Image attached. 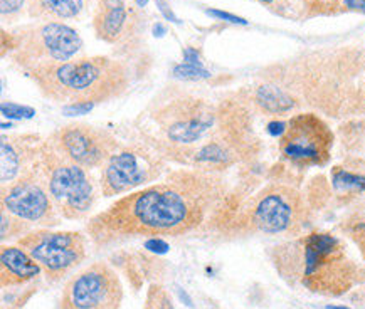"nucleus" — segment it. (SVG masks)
<instances>
[{
    "label": "nucleus",
    "instance_id": "14",
    "mask_svg": "<svg viewBox=\"0 0 365 309\" xmlns=\"http://www.w3.org/2000/svg\"><path fill=\"white\" fill-rule=\"evenodd\" d=\"M96 37L118 48L120 54L140 49L145 34V17L135 0H98L93 12Z\"/></svg>",
    "mask_w": 365,
    "mask_h": 309
},
{
    "label": "nucleus",
    "instance_id": "36",
    "mask_svg": "<svg viewBox=\"0 0 365 309\" xmlns=\"http://www.w3.org/2000/svg\"><path fill=\"white\" fill-rule=\"evenodd\" d=\"M327 309H350L347 306H329Z\"/></svg>",
    "mask_w": 365,
    "mask_h": 309
},
{
    "label": "nucleus",
    "instance_id": "34",
    "mask_svg": "<svg viewBox=\"0 0 365 309\" xmlns=\"http://www.w3.org/2000/svg\"><path fill=\"white\" fill-rule=\"evenodd\" d=\"M257 2H261V4H263V6H268V7H274L276 4H278V7H279V6L283 7L282 0H257Z\"/></svg>",
    "mask_w": 365,
    "mask_h": 309
},
{
    "label": "nucleus",
    "instance_id": "17",
    "mask_svg": "<svg viewBox=\"0 0 365 309\" xmlns=\"http://www.w3.org/2000/svg\"><path fill=\"white\" fill-rule=\"evenodd\" d=\"M42 269L29 252L19 246L0 247V286L2 289L24 286L41 276Z\"/></svg>",
    "mask_w": 365,
    "mask_h": 309
},
{
    "label": "nucleus",
    "instance_id": "11",
    "mask_svg": "<svg viewBox=\"0 0 365 309\" xmlns=\"http://www.w3.org/2000/svg\"><path fill=\"white\" fill-rule=\"evenodd\" d=\"M335 145V133L315 111H305L289 118L279 137V153L297 168L324 167Z\"/></svg>",
    "mask_w": 365,
    "mask_h": 309
},
{
    "label": "nucleus",
    "instance_id": "8",
    "mask_svg": "<svg viewBox=\"0 0 365 309\" xmlns=\"http://www.w3.org/2000/svg\"><path fill=\"white\" fill-rule=\"evenodd\" d=\"M41 168L59 215L66 220L88 217L96 204V185L90 170L69 160L48 138L42 142Z\"/></svg>",
    "mask_w": 365,
    "mask_h": 309
},
{
    "label": "nucleus",
    "instance_id": "30",
    "mask_svg": "<svg viewBox=\"0 0 365 309\" xmlns=\"http://www.w3.org/2000/svg\"><path fill=\"white\" fill-rule=\"evenodd\" d=\"M344 11L365 14V0H344Z\"/></svg>",
    "mask_w": 365,
    "mask_h": 309
},
{
    "label": "nucleus",
    "instance_id": "35",
    "mask_svg": "<svg viewBox=\"0 0 365 309\" xmlns=\"http://www.w3.org/2000/svg\"><path fill=\"white\" fill-rule=\"evenodd\" d=\"M135 2H137L140 7H143V6H147V4H148V0H135Z\"/></svg>",
    "mask_w": 365,
    "mask_h": 309
},
{
    "label": "nucleus",
    "instance_id": "15",
    "mask_svg": "<svg viewBox=\"0 0 365 309\" xmlns=\"http://www.w3.org/2000/svg\"><path fill=\"white\" fill-rule=\"evenodd\" d=\"M48 140L69 160L86 170L105 167V163L121 148L118 138H115L108 130L84 123L61 126Z\"/></svg>",
    "mask_w": 365,
    "mask_h": 309
},
{
    "label": "nucleus",
    "instance_id": "18",
    "mask_svg": "<svg viewBox=\"0 0 365 309\" xmlns=\"http://www.w3.org/2000/svg\"><path fill=\"white\" fill-rule=\"evenodd\" d=\"M98 0H27V14L39 22H64L81 19Z\"/></svg>",
    "mask_w": 365,
    "mask_h": 309
},
{
    "label": "nucleus",
    "instance_id": "10",
    "mask_svg": "<svg viewBox=\"0 0 365 309\" xmlns=\"http://www.w3.org/2000/svg\"><path fill=\"white\" fill-rule=\"evenodd\" d=\"M29 252L49 283H59L81 266L88 256L86 236L74 231L34 229L17 241Z\"/></svg>",
    "mask_w": 365,
    "mask_h": 309
},
{
    "label": "nucleus",
    "instance_id": "29",
    "mask_svg": "<svg viewBox=\"0 0 365 309\" xmlns=\"http://www.w3.org/2000/svg\"><path fill=\"white\" fill-rule=\"evenodd\" d=\"M207 14L209 16H214L217 19H224V21H227V22H232V24H247L245 19L236 17V16H232V14L222 12V11H207Z\"/></svg>",
    "mask_w": 365,
    "mask_h": 309
},
{
    "label": "nucleus",
    "instance_id": "12",
    "mask_svg": "<svg viewBox=\"0 0 365 309\" xmlns=\"http://www.w3.org/2000/svg\"><path fill=\"white\" fill-rule=\"evenodd\" d=\"M123 298L118 273L100 261L79 271L64 284L58 309H120Z\"/></svg>",
    "mask_w": 365,
    "mask_h": 309
},
{
    "label": "nucleus",
    "instance_id": "25",
    "mask_svg": "<svg viewBox=\"0 0 365 309\" xmlns=\"http://www.w3.org/2000/svg\"><path fill=\"white\" fill-rule=\"evenodd\" d=\"M0 110H2V115L6 116V118H12V120H31L36 116L34 108L17 105V103L4 101L2 106H0Z\"/></svg>",
    "mask_w": 365,
    "mask_h": 309
},
{
    "label": "nucleus",
    "instance_id": "23",
    "mask_svg": "<svg viewBox=\"0 0 365 309\" xmlns=\"http://www.w3.org/2000/svg\"><path fill=\"white\" fill-rule=\"evenodd\" d=\"M143 309H174V303L163 286L153 283L147 289Z\"/></svg>",
    "mask_w": 365,
    "mask_h": 309
},
{
    "label": "nucleus",
    "instance_id": "13",
    "mask_svg": "<svg viewBox=\"0 0 365 309\" xmlns=\"http://www.w3.org/2000/svg\"><path fill=\"white\" fill-rule=\"evenodd\" d=\"M41 160V158H39ZM2 210L26 220L41 229H51L61 224V215L49 194L41 163L26 172L11 184L2 185Z\"/></svg>",
    "mask_w": 365,
    "mask_h": 309
},
{
    "label": "nucleus",
    "instance_id": "9",
    "mask_svg": "<svg viewBox=\"0 0 365 309\" xmlns=\"http://www.w3.org/2000/svg\"><path fill=\"white\" fill-rule=\"evenodd\" d=\"M167 160L145 142H133L120 148L105 163L100 189L105 197H116L140 187L153 185L167 172Z\"/></svg>",
    "mask_w": 365,
    "mask_h": 309
},
{
    "label": "nucleus",
    "instance_id": "19",
    "mask_svg": "<svg viewBox=\"0 0 365 309\" xmlns=\"http://www.w3.org/2000/svg\"><path fill=\"white\" fill-rule=\"evenodd\" d=\"M246 93L255 110L263 111L266 115H287L302 108L288 91L266 81H259L251 91Z\"/></svg>",
    "mask_w": 365,
    "mask_h": 309
},
{
    "label": "nucleus",
    "instance_id": "6",
    "mask_svg": "<svg viewBox=\"0 0 365 309\" xmlns=\"http://www.w3.org/2000/svg\"><path fill=\"white\" fill-rule=\"evenodd\" d=\"M48 100L64 105H100L116 100L132 84V68L108 56L76 58L29 76Z\"/></svg>",
    "mask_w": 365,
    "mask_h": 309
},
{
    "label": "nucleus",
    "instance_id": "20",
    "mask_svg": "<svg viewBox=\"0 0 365 309\" xmlns=\"http://www.w3.org/2000/svg\"><path fill=\"white\" fill-rule=\"evenodd\" d=\"M339 229L357 246L365 261V205H357L340 220Z\"/></svg>",
    "mask_w": 365,
    "mask_h": 309
},
{
    "label": "nucleus",
    "instance_id": "5",
    "mask_svg": "<svg viewBox=\"0 0 365 309\" xmlns=\"http://www.w3.org/2000/svg\"><path fill=\"white\" fill-rule=\"evenodd\" d=\"M308 199L284 182H271L255 195L236 205L227 197L226 204L209 220V229L224 239L245 236H302L310 224Z\"/></svg>",
    "mask_w": 365,
    "mask_h": 309
},
{
    "label": "nucleus",
    "instance_id": "1",
    "mask_svg": "<svg viewBox=\"0 0 365 309\" xmlns=\"http://www.w3.org/2000/svg\"><path fill=\"white\" fill-rule=\"evenodd\" d=\"M246 91L210 100L179 86H167L137 120L140 137L167 162L222 172L256 160L261 143Z\"/></svg>",
    "mask_w": 365,
    "mask_h": 309
},
{
    "label": "nucleus",
    "instance_id": "2",
    "mask_svg": "<svg viewBox=\"0 0 365 309\" xmlns=\"http://www.w3.org/2000/svg\"><path fill=\"white\" fill-rule=\"evenodd\" d=\"M227 197L219 173L179 168L158 184L121 197L88 220L84 231L98 249L133 237H179L207 226Z\"/></svg>",
    "mask_w": 365,
    "mask_h": 309
},
{
    "label": "nucleus",
    "instance_id": "16",
    "mask_svg": "<svg viewBox=\"0 0 365 309\" xmlns=\"http://www.w3.org/2000/svg\"><path fill=\"white\" fill-rule=\"evenodd\" d=\"M42 140L39 135H2L0 138V182L11 184L39 163Z\"/></svg>",
    "mask_w": 365,
    "mask_h": 309
},
{
    "label": "nucleus",
    "instance_id": "28",
    "mask_svg": "<svg viewBox=\"0 0 365 309\" xmlns=\"http://www.w3.org/2000/svg\"><path fill=\"white\" fill-rule=\"evenodd\" d=\"M145 249L157 252V254H165V252L168 251V244L165 241H162L160 237H152L145 242Z\"/></svg>",
    "mask_w": 365,
    "mask_h": 309
},
{
    "label": "nucleus",
    "instance_id": "3",
    "mask_svg": "<svg viewBox=\"0 0 365 309\" xmlns=\"http://www.w3.org/2000/svg\"><path fill=\"white\" fill-rule=\"evenodd\" d=\"M364 73L365 46H340L279 61L257 73V79L283 88L299 106L340 118L355 116Z\"/></svg>",
    "mask_w": 365,
    "mask_h": 309
},
{
    "label": "nucleus",
    "instance_id": "31",
    "mask_svg": "<svg viewBox=\"0 0 365 309\" xmlns=\"http://www.w3.org/2000/svg\"><path fill=\"white\" fill-rule=\"evenodd\" d=\"M355 115H365V81L362 83V86H360L357 106H355Z\"/></svg>",
    "mask_w": 365,
    "mask_h": 309
},
{
    "label": "nucleus",
    "instance_id": "33",
    "mask_svg": "<svg viewBox=\"0 0 365 309\" xmlns=\"http://www.w3.org/2000/svg\"><path fill=\"white\" fill-rule=\"evenodd\" d=\"M284 130H287V123H283V121H273V123H269L268 126V131L273 137H282L284 133Z\"/></svg>",
    "mask_w": 365,
    "mask_h": 309
},
{
    "label": "nucleus",
    "instance_id": "26",
    "mask_svg": "<svg viewBox=\"0 0 365 309\" xmlns=\"http://www.w3.org/2000/svg\"><path fill=\"white\" fill-rule=\"evenodd\" d=\"M174 74L177 78L194 79V81H199V79H207L210 76L209 71H205L202 66H190V64L175 66Z\"/></svg>",
    "mask_w": 365,
    "mask_h": 309
},
{
    "label": "nucleus",
    "instance_id": "27",
    "mask_svg": "<svg viewBox=\"0 0 365 309\" xmlns=\"http://www.w3.org/2000/svg\"><path fill=\"white\" fill-rule=\"evenodd\" d=\"M93 105H88V103H76V105H64L63 113L66 116H81L88 115L93 110Z\"/></svg>",
    "mask_w": 365,
    "mask_h": 309
},
{
    "label": "nucleus",
    "instance_id": "22",
    "mask_svg": "<svg viewBox=\"0 0 365 309\" xmlns=\"http://www.w3.org/2000/svg\"><path fill=\"white\" fill-rule=\"evenodd\" d=\"M32 231H34V226L27 224L26 220L16 217V215L6 212V210L0 212V239H2V242L12 241V239L19 241V239Z\"/></svg>",
    "mask_w": 365,
    "mask_h": 309
},
{
    "label": "nucleus",
    "instance_id": "4",
    "mask_svg": "<svg viewBox=\"0 0 365 309\" xmlns=\"http://www.w3.org/2000/svg\"><path fill=\"white\" fill-rule=\"evenodd\" d=\"M268 256L288 286L320 296H344L362 274L344 242L330 232L294 236L271 247Z\"/></svg>",
    "mask_w": 365,
    "mask_h": 309
},
{
    "label": "nucleus",
    "instance_id": "24",
    "mask_svg": "<svg viewBox=\"0 0 365 309\" xmlns=\"http://www.w3.org/2000/svg\"><path fill=\"white\" fill-rule=\"evenodd\" d=\"M26 0H0V14L4 24H14L22 17Z\"/></svg>",
    "mask_w": 365,
    "mask_h": 309
},
{
    "label": "nucleus",
    "instance_id": "32",
    "mask_svg": "<svg viewBox=\"0 0 365 309\" xmlns=\"http://www.w3.org/2000/svg\"><path fill=\"white\" fill-rule=\"evenodd\" d=\"M184 58H185V64H190V66H200V61H199V54L197 51L187 48L184 51Z\"/></svg>",
    "mask_w": 365,
    "mask_h": 309
},
{
    "label": "nucleus",
    "instance_id": "21",
    "mask_svg": "<svg viewBox=\"0 0 365 309\" xmlns=\"http://www.w3.org/2000/svg\"><path fill=\"white\" fill-rule=\"evenodd\" d=\"M331 187L336 194L355 195L365 192V173H357L352 170L336 167L331 172Z\"/></svg>",
    "mask_w": 365,
    "mask_h": 309
},
{
    "label": "nucleus",
    "instance_id": "7",
    "mask_svg": "<svg viewBox=\"0 0 365 309\" xmlns=\"http://www.w3.org/2000/svg\"><path fill=\"white\" fill-rule=\"evenodd\" d=\"M9 37V53L16 68L27 78L53 66L69 63L83 53V39L76 29L64 22H39L17 27Z\"/></svg>",
    "mask_w": 365,
    "mask_h": 309
}]
</instances>
